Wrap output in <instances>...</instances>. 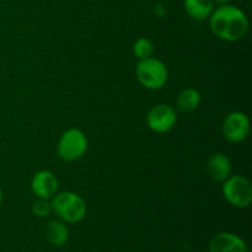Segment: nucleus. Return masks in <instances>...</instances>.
Segmentation results:
<instances>
[{
	"label": "nucleus",
	"mask_w": 252,
	"mask_h": 252,
	"mask_svg": "<svg viewBox=\"0 0 252 252\" xmlns=\"http://www.w3.org/2000/svg\"><path fill=\"white\" fill-rule=\"evenodd\" d=\"M209 26L218 38L234 42L245 36L249 29V20L243 10L233 5L224 4L212 11Z\"/></svg>",
	"instance_id": "1"
},
{
	"label": "nucleus",
	"mask_w": 252,
	"mask_h": 252,
	"mask_svg": "<svg viewBox=\"0 0 252 252\" xmlns=\"http://www.w3.org/2000/svg\"><path fill=\"white\" fill-rule=\"evenodd\" d=\"M51 206L52 211L65 223H78L86 214L85 201L74 192L56 193Z\"/></svg>",
	"instance_id": "2"
},
{
	"label": "nucleus",
	"mask_w": 252,
	"mask_h": 252,
	"mask_svg": "<svg viewBox=\"0 0 252 252\" xmlns=\"http://www.w3.org/2000/svg\"><path fill=\"white\" fill-rule=\"evenodd\" d=\"M166 65L157 58L140 59L137 65V78L144 88L150 90L161 89L167 81Z\"/></svg>",
	"instance_id": "3"
},
{
	"label": "nucleus",
	"mask_w": 252,
	"mask_h": 252,
	"mask_svg": "<svg viewBox=\"0 0 252 252\" xmlns=\"http://www.w3.org/2000/svg\"><path fill=\"white\" fill-rule=\"evenodd\" d=\"M223 196L231 206L238 208L249 207L252 202V186L250 181L240 175L229 176L224 181Z\"/></svg>",
	"instance_id": "4"
},
{
	"label": "nucleus",
	"mask_w": 252,
	"mask_h": 252,
	"mask_svg": "<svg viewBox=\"0 0 252 252\" xmlns=\"http://www.w3.org/2000/svg\"><path fill=\"white\" fill-rule=\"evenodd\" d=\"M58 155L64 161H75L88 150V139L81 130L71 128L62 134L58 142Z\"/></svg>",
	"instance_id": "5"
},
{
	"label": "nucleus",
	"mask_w": 252,
	"mask_h": 252,
	"mask_svg": "<svg viewBox=\"0 0 252 252\" xmlns=\"http://www.w3.org/2000/svg\"><path fill=\"white\" fill-rule=\"evenodd\" d=\"M177 116L174 108L166 103H159L149 111L147 117L148 126L157 133H166L176 125Z\"/></svg>",
	"instance_id": "6"
},
{
	"label": "nucleus",
	"mask_w": 252,
	"mask_h": 252,
	"mask_svg": "<svg viewBox=\"0 0 252 252\" xmlns=\"http://www.w3.org/2000/svg\"><path fill=\"white\" fill-rule=\"evenodd\" d=\"M223 134L229 142L240 143L245 139L250 132V121L243 112H231L223 122Z\"/></svg>",
	"instance_id": "7"
},
{
	"label": "nucleus",
	"mask_w": 252,
	"mask_h": 252,
	"mask_svg": "<svg viewBox=\"0 0 252 252\" xmlns=\"http://www.w3.org/2000/svg\"><path fill=\"white\" fill-rule=\"evenodd\" d=\"M31 189L37 198L49 199L58 192V179L53 172L42 170L32 177Z\"/></svg>",
	"instance_id": "8"
},
{
	"label": "nucleus",
	"mask_w": 252,
	"mask_h": 252,
	"mask_svg": "<svg viewBox=\"0 0 252 252\" xmlns=\"http://www.w3.org/2000/svg\"><path fill=\"white\" fill-rule=\"evenodd\" d=\"M208 252H249V250L240 236L231 233H220L209 241Z\"/></svg>",
	"instance_id": "9"
},
{
	"label": "nucleus",
	"mask_w": 252,
	"mask_h": 252,
	"mask_svg": "<svg viewBox=\"0 0 252 252\" xmlns=\"http://www.w3.org/2000/svg\"><path fill=\"white\" fill-rule=\"evenodd\" d=\"M207 172L214 182H224L231 174V162L226 155L214 154L207 161Z\"/></svg>",
	"instance_id": "10"
},
{
	"label": "nucleus",
	"mask_w": 252,
	"mask_h": 252,
	"mask_svg": "<svg viewBox=\"0 0 252 252\" xmlns=\"http://www.w3.org/2000/svg\"><path fill=\"white\" fill-rule=\"evenodd\" d=\"M184 6L191 19L202 21L211 16L214 10L213 0H184Z\"/></svg>",
	"instance_id": "11"
},
{
	"label": "nucleus",
	"mask_w": 252,
	"mask_h": 252,
	"mask_svg": "<svg viewBox=\"0 0 252 252\" xmlns=\"http://www.w3.org/2000/svg\"><path fill=\"white\" fill-rule=\"evenodd\" d=\"M47 240L54 246H63L68 243L69 231L65 224L61 220H51L46 228Z\"/></svg>",
	"instance_id": "12"
},
{
	"label": "nucleus",
	"mask_w": 252,
	"mask_h": 252,
	"mask_svg": "<svg viewBox=\"0 0 252 252\" xmlns=\"http://www.w3.org/2000/svg\"><path fill=\"white\" fill-rule=\"evenodd\" d=\"M177 107L184 112L194 111L201 103V94L196 89H185L177 96Z\"/></svg>",
	"instance_id": "13"
},
{
	"label": "nucleus",
	"mask_w": 252,
	"mask_h": 252,
	"mask_svg": "<svg viewBox=\"0 0 252 252\" xmlns=\"http://www.w3.org/2000/svg\"><path fill=\"white\" fill-rule=\"evenodd\" d=\"M153 52H154V44L150 39L144 38V37L137 39L133 44V53L139 59L149 58L152 57Z\"/></svg>",
	"instance_id": "14"
},
{
	"label": "nucleus",
	"mask_w": 252,
	"mask_h": 252,
	"mask_svg": "<svg viewBox=\"0 0 252 252\" xmlns=\"http://www.w3.org/2000/svg\"><path fill=\"white\" fill-rule=\"evenodd\" d=\"M31 212L34 217L38 218H44V217L49 216L52 212V206L48 202V199H42L38 198L34 201L31 206Z\"/></svg>",
	"instance_id": "15"
},
{
	"label": "nucleus",
	"mask_w": 252,
	"mask_h": 252,
	"mask_svg": "<svg viewBox=\"0 0 252 252\" xmlns=\"http://www.w3.org/2000/svg\"><path fill=\"white\" fill-rule=\"evenodd\" d=\"M154 11H155V15H157V16H159V17L164 16V14H165V7H164V5L158 4L157 6H155Z\"/></svg>",
	"instance_id": "16"
},
{
	"label": "nucleus",
	"mask_w": 252,
	"mask_h": 252,
	"mask_svg": "<svg viewBox=\"0 0 252 252\" xmlns=\"http://www.w3.org/2000/svg\"><path fill=\"white\" fill-rule=\"evenodd\" d=\"M213 1L218 2V4H220V5H224V4H228V2L231 1V0H213Z\"/></svg>",
	"instance_id": "17"
},
{
	"label": "nucleus",
	"mask_w": 252,
	"mask_h": 252,
	"mask_svg": "<svg viewBox=\"0 0 252 252\" xmlns=\"http://www.w3.org/2000/svg\"><path fill=\"white\" fill-rule=\"evenodd\" d=\"M1 203H2V189L1 187H0V206H1Z\"/></svg>",
	"instance_id": "18"
}]
</instances>
